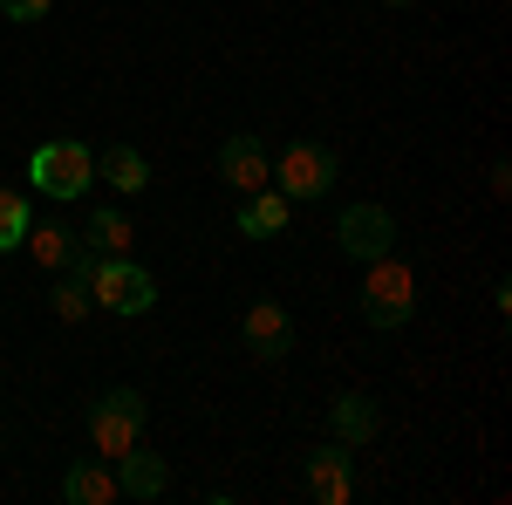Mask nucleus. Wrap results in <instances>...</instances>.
<instances>
[{
	"label": "nucleus",
	"instance_id": "nucleus-1",
	"mask_svg": "<svg viewBox=\"0 0 512 505\" xmlns=\"http://www.w3.org/2000/svg\"><path fill=\"white\" fill-rule=\"evenodd\" d=\"M410 314H417V273L396 253H376L369 273H362V321L369 328H403Z\"/></svg>",
	"mask_w": 512,
	"mask_h": 505
},
{
	"label": "nucleus",
	"instance_id": "nucleus-2",
	"mask_svg": "<svg viewBox=\"0 0 512 505\" xmlns=\"http://www.w3.org/2000/svg\"><path fill=\"white\" fill-rule=\"evenodd\" d=\"M76 273H82V287H89V301H103L110 314H144L158 301V280L137 267L130 253H123V260H103V253H96V260H82Z\"/></svg>",
	"mask_w": 512,
	"mask_h": 505
},
{
	"label": "nucleus",
	"instance_id": "nucleus-3",
	"mask_svg": "<svg viewBox=\"0 0 512 505\" xmlns=\"http://www.w3.org/2000/svg\"><path fill=\"white\" fill-rule=\"evenodd\" d=\"M144 389H110L96 410H89V444H96V458H110L117 465L130 444H144Z\"/></svg>",
	"mask_w": 512,
	"mask_h": 505
},
{
	"label": "nucleus",
	"instance_id": "nucleus-4",
	"mask_svg": "<svg viewBox=\"0 0 512 505\" xmlns=\"http://www.w3.org/2000/svg\"><path fill=\"white\" fill-rule=\"evenodd\" d=\"M28 178H35L48 198H82L89 178H96V157H89V144H76V137H48V144L28 157Z\"/></svg>",
	"mask_w": 512,
	"mask_h": 505
},
{
	"label": "nucleus",
	"instance_id": "nucleus-5",
	"mask_svg": "<svg viewBox=\"0 0 512 505\" xmlns=\"http://www.w3.org/2000/svg\"><path fill=\"white\" fill-rule=\"evenodd\" d=\"M335 185V151L328 144H287L274 157V192L287 198H321Z\"/></svg>",
	"mask_w": 512,
	"mask_h": 505
},
{
	"label": "nucleus",
	"instance_id": "nucleus-6",
	"mask_svg": "<svg viewBox=\"0 0 512 505\" xmlns=\"http://www.w3.org/2000/svg\"><path fill=\"white\" fill-rule=\"evenodd\" d=\"M335 239H342L349 260H376V253L396 246V219L383 212V205H349V212L335 219Z\"/></svg>",
	"mask_w": 512,
	"mask_h": 505
},
{
	"label": "nucleus",
	"instance_id": "nucleus-7",
	"mask_svg": "<svg viewBox=\"0 0 512 505\" xmlns=\"http://www.w3.org/2000/svg\"><path fill=\"white\" fill-rule=\"evenodd\" d=\"M219 178H226L233 192H260V185H274V157L260 151L253 130H239V137L219 144Z\"/></svg>",
	"mask_w": 512,
	"mask_h": 505
},
{
	"label": "nucleus",
	"instance_id": "nucleus-8",
	"mask_svg": "<svg viewBox=\"0 0 512 505\" xmlns=\"http://www.w3.org/2000/svg\"><path fill=\"white\" fill-rule=\"evenodd\" d=\"M308 499H321V505H349L355 499L349 444H321V451H308Z\"/></svg>",
	"mask_w": 512,
	"mask_h": 505
},
{
	"label": "nucleus",
	"instance_id": "nucleus-9",
	"mask_svg": "<svg viewBox=\"0 0 512 505\" xmlns=\"http://www.w3.org/2000/svg\"><path fill=\"white\" fill-rule=\"evenodd\" d=\"M239 335H246V349L260 355L267 369H274V362H287V349H294V328H287V314H280L274 301H253V308H246V321H239Z\"/></svg>",
	"mask_w": 512,
	"mask_h": 505
},
{
	"label": "nucleus",
	"instance_id": "nucleus-10",
	"mask_svg": "<svg viewBox=\"0 0 512 505\" xmlns=\"http://www.w3.org/2000/svg\"><path fill=\"white\" fill-rule=\"evenodd\" d=\"M164 485H171V471H164L158 451H144V444H130L117 458V492L123 499H158Z\"/></svg>",
	"mask_w": 512,
	"mask_h": 505
},
{
	"label": "nucleus",
	"instance_id": "nucleus-11",
	"mask_svg": "<svg viewBox=\"0 0 512 505\" xmlns=\"http://www.w3.org/2000/svg\"><path fill=\"white\" fill-rule=\"evenodd\" d=\"M287 212H294V198L274 192V185H260V192H246V205H239V233L274 239V233H287Z\"/></svg>",
	"mask_w": 512,
	"mask_h": 505
},
{
	"label": "nucleus",
	"instance_id": "nucleus-12",
	"mask_svg": "<svg viewBox=\"0 0 512 505\" xmlns=\"http://www.w3.org/2000/svg\"><path fill=\"white\" fill-rule=\"evenodd\" d=\"M96 178H103L110 192L137 198L144 185H151V164H144V151H137V144H110V151L96 157Z\"/></svg>",
	"mask_w": 512,
	"mask_h": 505
},
{
	"label": "nucleus",
	"instance_id": "nucleus-13",
	"mask_svg": "<svg viewBox=\"0 0 512 505\" xmlns=\"http://www.w3.org/2000/svg\"><path fill=\"white\" fill-rule=\"evenodd\" d=\"M376 403L362 396V389H349V396H335V444H369L376 437Z\"/></svg>",
	"mask_w": 512,
	"mask_h": 505
},
{
	"label": "nucleus",
	"instance_id": "nucleus-14",
	"mask_svg": "<svg viewBox=\"0 0 512 505\" xmlns=\"http://www.w3.org/2000/svg\"><path fill=\"white\" fill-rule=\"evenodd\" d=\"M62 499L69 505H117V471H103V465H76L69 478H62Z\"/></svg>",
	"mask_w": 512,
	"mask_h": 505
},
{
	"label": "nucleus",
	"instance_id": "nucleus-15",
	"mask_svg": "<svg viewBox=\"0 0 512 505\" xmlns=\"http://www.w3.org/2000/svg\"><path fill=\"white\" fill-rule=\"evenodd\" d=\"M89 246H96V253H103V260H123V253H130V219H123V212H110V205H96V212H89Z\"/></svg>",
	"mask_w": 512,
	"mask_h": 505
},
{
	"label": "nucleus",
	"instance_id": "nucleus-16",
	"mask_svg": "<svg viewBox=\"0 0 512 505\" xmlns=\"http://www.w3.org/2000/svg\"><path fill=\"white\" fill-rule=\"evenodd\" d=\"M21 246L35 253L41 267H62V260L76 253V239H69V226H55V219H41V226H28V233H21Z\"/></svg>",
	"mask_w": 512,
	"mask_h": 505
},
{
	"label": "nucleus",
	"instance_id": "nucleus-17",
	"mask_svg": "<svg viewBox=\"0 0 512 505\" xmlns=\"http://www.w3.org/2000/svg\"><path fill=\"white\" fill-rule=\"evenodd\" d=\"M35 226V212H28V198L21 192H0V246H21V233Z\"/></svg>",
	"mask_w": 512,
	"mask_h": 505
},
{
	"label": "nucleus",
	"instance_id": "nucleus-18",
	"mask_svg": "<svg viewBox=\"0 0 512 505\" xmlns=\"http://www.w3.org/2000/svg\"><path fill=\"white\" fill-rule=\"evenodd\" d=\"M82 308H89V287H82V273H76V280L55 287V314H62V321H82Z\"/></svg>",
	"mask_w": 512,
	"mask_h": 505
},
{
	"label": "nucleus",
	"instance_id": "nucleus-19",
	"mask_svg": "<svg viewBox=\"0 0 512 505\" xmlns=\"http://www.w3.org/2000/svg\"><path fill=\"white\" fill-rule=\"evenodd\" d=\"M0 7H7V21H41L55 0H0Z\"/></svg>",
	"mask_w": 512,
	"mask_h": 505
},
{
	"label": "nucleus",
	"instance_id": "nucleus-20",
	"mask_svg": "<svg viewBox=\"0 0 512 505\" xmlns=\"http://www.w3.org/2000/svg\"><path fill=\"white\" fill-rule=\"evenodd\" d=\"M390 7H403V0H390Z\"/></svg>",
	"mask_w": 512,
	"mask_h": 505
}]
</instances>
